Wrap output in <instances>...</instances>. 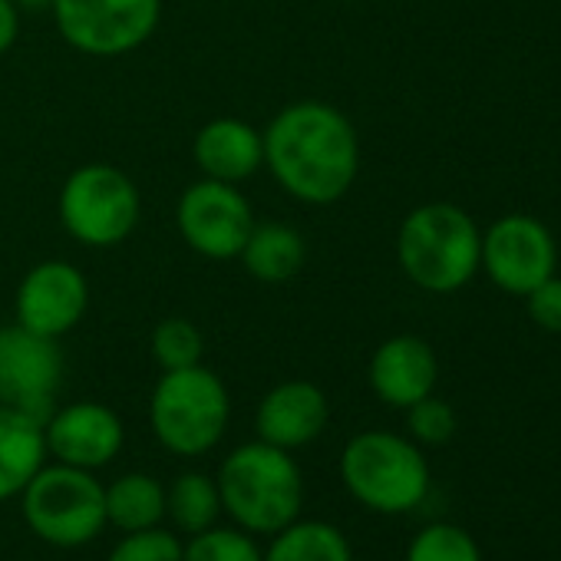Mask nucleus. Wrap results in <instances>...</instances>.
<instances>
[{"label":"nucleus","instance_id":"nucleus-1","mask_svg":"<svg viewBox=\"0 0 561 561\" xmlns=\"http://www.w3.org/2000/svg\"><path fill=\"white\" fill-rule=\"evenodd\" d=\"M261 142L274 182L305 205L344 198L360 172V139L351 119L321 100L285 106L267 123Z\"/></svg>","mask_w":561,"mask_h":561},{"label":"nucleus","instance_id":"nucleus-2","mask_svg":"<svg viewBox=\"0 0 561 561\" xmlns=\"http://www.w3.org/2000/svg\"><path fill=\"white\" fill-rule=\"evenodd\" d=\"M215 485L221 495V512H228V518L251 535H274L288 528L305 505V479L295 456L261 439L231 449Z\"/></svg>","mask_w":561,"mask_h":561},{"label":"nucleus","instance_id":"nucleus-3","mask_svg":"<svg viewBox=\"0 0 561 561\" xmlns=\"http://www.w3.org/2000/svg\"><path fill=\"white\" fill-rule=\"evenodd\" d=\"M482 234L469 211L449 202L413 208L397 234V257L403 274L430 295H453L479 271Z\"/></svg>","mask_w":561,"mask_h":561},{"label":"nucleus","instance_id":"nucleus-4","mask_svg":"<svg viewBox=\"0 0 561 561\" xmlns=\"http://www.w3.org/2000/svg\"><path fill=\"white\" fill-rule=\"evenodd\" d=\"M341 479L347 492L380 515L413 512L430 492V466L423 449L397 433H357L341 453Z\"/></svg>","mask_w":561,"mask_h":561},{"label":"nucleus","instance_id":"nucleus-5","mask_svg":"<svg viewBox=\"0 0 561 561\" xmlns=\"http://www.w3.org/2000/svg\"><path fill=\"white\" fill-rule=\"evenodd\" d=\"M231 397L218 374L195 364L165 370L149 397L152 436L175 456H205L228 430Z\"/></svg>","mask_w":561,"mask_h":561},{"label":"nucleus","instance_id":"nucleus-6","mask_svg":"<svg viewBox=\"0 0 561 561\" xmlns=\"http://www.w3.org/2000/svg\"><path fill=\"white\" fill-rule=\"evenodd\" d=\"M24 518L37 538L57 548L93 541L106 522V485L77 466H44L21 492Z\"/></svg>","mask_w":561,"mask_h":561},{"label":"nucleus","instance_id":"nucleus-7","mask_svg":"<svg viewBox=\"0 0 561 561\" xmlns=\"http://www.w3.org/2000/svg\"><path fill=\"white\" fill-rule=\"evenodd\" d=\"M57 208L73 241L87 248H116L139 225V188L123 169L90 162L70 172Z\"/></svg>","mask_w":561,"mask_h":561},{"label":"nucleus","instance_id":"nucleus-8","mask_svg":"<svg viewBox=\"0 0 561 561\" xmlns=\"http://www.w3.org/2000/svg\"><path fill=\"white\" fill-rule=\"evenodd\" d=\"M60 37L87 57H123L142 47L159 21L162 0H54Z\"/></svg>","mask_w":561,"mask_h":561},{"label":"nucleus","instance_id":"nucleus-9","mask_svg":"<svg viewBox=\"0 0 561 561\" xmlns=\"http://www.w3.org/2000/svg\"><path fill=\"white\" fill-rule=\"evenodd\" d=\"M175 225L192 251L211 261H228L241 254L254 215L238 185L202 179L182 192L175 205Z\"/></svg>","mask_w":561,"mask_h":561},{"label":"nucleus","instance_id":"nucleus-10","mask_svg":"<svg viewBox=\"0 0 561 561\" xmlns=\"http://www.w3.org/2000/svg\"><path fill=\"white\" fill-rule=\"evenodd\" d=\"M558 251L551 231L531 215H502L482 234L479 267L505 295L525 298L545 277L554 274Z\"/></svg>","mask_w":561,"mask_h":561},{"label":"nucleus","instance_id":"nucleus-11","mask_svg":"<svg viewBox=\"0 0 561 561\" xmlns=\"http://www.w3.org/2000/svg\"><path fill=\"white\" fill-rule=\"evenodd\" d=\"M64 380V354L57 341L21 324L0 328V403L47 423Z\"/></svg>","mask_w":561,"mask_h":561},{"label":"nucleus","instance_id":"nucleus-12","mask_svg":"<svg viewBox=\"0 0 561 561\" xmlns=\"http://www.w3.org/2000/svg\"><path fill=\"white\" fill-rule=\"evenodd\" d=\"M90 308V285L80 267H73L70 261H41L37 267H31L18 288V324L60 341L64 334H70L83 314Z\"/></svg>","mask_w":561,"mask_h":561},{"label":"nucleus","instance_id":"nucleus-13","mask_svg":"<svg viewBox=\"0 0 561 561\" xmlns=\"http://www.w3.org/2000/svg\"><path fill=\"white\" fill-rule=\"evenodd\" d=\"M44 439L47 456H54L57 462L96 472L119 456L126 430L116 410H110L106 403L80 400L47 416Z\"/></svg>","mask_w":561,"mask_h":561},{"label":"nucleus","instance_id":"nucleus-14","mask_svg":"<svg viewBox=\"0 0 561 561\" xmlns=\"http://www.w3.org/2000/svg\"><path fill=\"white\" fill-rule=\"evenodd\" d=\"M331 407L318 383L311 380H285L267 390L254 413V433L261 443L277 449H301L311 446L328 426Z\"/></svg>","mask_w":561,"mask_h":561},{"label":"nucleus","instance_id":"nucleus-15","mask_svg":"<svg viewBox=\"0 0 561 561\" xmlns=\"http://www.w3.org/2000/svg\"><path fill=\"white\" fill-rule=\"evenodd\" d=\"M439 360L423 337L397 334L383 341L370 357V387L374 393L397 410H410L436 390Z\"/></svg>","mask_w":561,"mask_h":561},{"label":"nucleus","instance_id":"nucleus-16","mask_svg":"<svg viewBox=\"0 0 561 561\" xmlns=\"http://www.w3.org/2000/svg\"><path fill=\"white\" fill-rule=\"evenodd\" d=\"M192 152L205 179L228 182V185L251 179L264 165L261 133L251 123H241L234 116L205 123L192 142Z\"/></svg>","mask_w":561,"mask_h":561},{"label":"nucleus","instance_id":"nucleus-17","mask_svg":"<svg viewBox=\"0 0 561 561\" xmlns=\"http://www.w3.org/2000/svg\"><path fill=\"white\" fill-rule=\"evenodd\" d=\"M47 462L44 423L0 403V502L18 499Z\"/></svg>","mask_w":561,"mask_h":561},{"label":"nucleus","instance_id":"nucleus-18","mask_svg":"<svg viewBox=\"0 0 561 561\" xmlns=\"http://www.w3.org/2000/svg\"><path fill=\"white\" fill-rule=\"evenodd\" d=\"M238 257L251 277L264 280V285H280V280L295 277L305 267L308 248H305L301 231H295L291 225L254 221Z\"/></svg>","mask_w":561,"mask_h":561},{"label":"nucleus","instance_id":"nucleus-19","mask_svg":"<svg viewBox=\"0 0 561 561\" xmlns=\"http://www.w3.org/2000/svg\"><path fill=\"white\" fill-rule=\"evenodd\" d=\"M261 561H354L347 535L321 518H295L288 528L274 531Z\"/></svg>","mask_w":561,"mask_h":561},{"label":"nucleus","instance_id":"nucleus-20","mask_svg":"<svg viewBox=\"0 0 561 561\" xmlns=\"http://www.w3.org/2000/svg\"><path fill=\"white\" fill-rule=\"evenodd\" d=\"M165 515V489L146 472H126L106 489V522L119 531L156 528Z\"/></svg>","mask_w":561,"mask_h":561},{"label":"nucleus","instance_id":"nucleus-21","mask_svg":"<svg viewBox=\"0 0 561 561\" xmlns=\"http://www.w3.org/2000/svg\"><path fill=\"white\" fill-rule=\"evenodd\" d=\"M165 515L175 522L179 531H205L218 522L221 515V495L215 479L205 472H182L169 489H165Z\"/></svg>","mask_w":561,"mask_h":561},{"label":"nucleus","instance_id":"nucleus-22","mask_svg":"<svg viewBox=\"0 0 561 561\" xmlns=\"http://www.w3.org/2000/svg\"><path fill=\"white\" fill-rule=\"evenodd\" d=\"M149 351H152V360L159 364V370H185V367H195L202 364V354H205V341H202V331L185 321V318H165L162 324H156L152 331V341H149Z\"/></svg>","mask_w":561,"mask_h":561},{"label":"nucleus","instance_id":"nucleus-23","mask_svg":"<svg viewBox=\"0 0 561 561\" xmlns=\"http://www.w3.org/2000/svg\"><path fill=\"white\" fill-rule=\"evenodd\" d=\"M407 561H482L476 538L449 522H433L420 528L407 548Z\"/></svg>","mask_w":561,"mask_h":561},{"label":"nucleus","instance_id":"nucleus-24","mask_svg":"<svg viewBox=\"0 0 561 561\" xmlns=\"http://www.w3.org/2000/svg\"><path fill=\"white\" fill-rule=\"evenodd\" d=\"M182 561H261V548L244 528L211 525L182 545Z\"/></svg>","mask_w":561,"mask_h":561},{"label":"nucleus","instance_id":"nucleus-25","mask_svg":"<svg viewBox=\"0 0 561 561\" xmlns=\"http://www.w3.org/2000/svg\"><path fill=\"white\" fill-rule=\"evenodd\" d=\"M407 430L416 446H443L456 433V410L430 393L407 410Z\"/></svg>","mask_w":561,"mask_h":561},{"label":"nucleus","instance_id":"nucleus-26","mask_svg":"<svg viewBox=\"0 0 561 561\" xmlns=\"http://www.w3.org/2000/svg\"><path fill=\"white\" fill-rule=\"evenodd\" d=\"M106 561H182V541L162 525L126 531V538L116 541Z\"/></svg>","mask_w":561,"mask_h":561},{"label":"nucleus","instance_id":"nucleus-27","mask_svg":"<svg viewBox=\"0 0 561 561\" xmlns=\"http://www.w3.org/2000/svg\"><path fill=\"white\" fill-rule=\"evenodd\" d=\"M528 301V318L548 331V334H561V277H545L538 288H531L525 295Z\"/></svg>","mask_w":561,"mask_h":561},{"label":"nucleus","instance_id":"nucleus-28","mask_svg":"<svg viewBox=\"0 0 561 561\" xmlns=\"http://www.w3.org/2000/svg\"><path fill=\"white\" fill-rule=\"evenodd\" d=\"M21 34V11L14 0H0V57H4Z\"/></svg>","mask_w":561,"mask_h":561},{"label":"nucleus","instance_id":"nucleus-29","mask_svg":"<svg viewBox=\"0 0 561 561\" xmlns=\"http://www.w3.org/2000/svg\"><path fill=\"white\" fill-rule=\"evenodd\" d=\"M18 11H50L54 0H14Z\"/></svg>","mask_w":561,"mask_h":561},{"label":"nucleus","instance_id":"nucleus-30","mask_svg":"<svg viewBox=\"0 0 561 561\" xmlns=\"http://www.w3.org/2000/svg\"><path fill=\"white\" fill-rule=\"evenodd\" d=\"M344 4H354V0H344Z\"/></svg>","mask_w":561,"mask_h":561}]
</instances>
